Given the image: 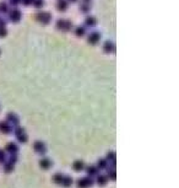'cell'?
Here are the masks:
<instances>
[{
  "mask_svg": "<svg viewBox=\"0 0 179 188\" xmlns=\"http://www.w3.org/2000/svg\"><path fill=\"white\" fill-rule=\"evenodd\" d=\"M14 133H15V135H16L17 140H19L20 143H26L27 140H28V137H27V134H26L25 129H23L22 127H17V128H14Z\"/></svg>",
  "mask_w": 179,
  "mask_h": 188,
  "instance_id": "cell-1",
  "label": "cell"
},
{
  "mask_svg": "<svg viewBox=\"0 0 179 188\" xmlns=\"http://www.w3.org/2000/svg\"><path fill=\"white\" fill-rule=\"evenodd\" d=\"M99 39H101V34L98 32H92V33H90L88 34V43H91V44H97L99 42Z\"/></svg>",
  "mask_w": 179,
  "mask_h": 188,
  "instance_id": "cell-10",
  "label": "cell"
},
{
  "mask_svg": "<svg viewBox=\"0 0 179 188\" xmlns=\"http://www.w3.org/2000/svg\"><path fill=\"white\" fill-rule=\"evenodd\" d=\"M37 20L42 23H44V25H47V23L50 22L52 15H50V13H47V11H42V13H39L37 15Z\"/></svg>",
  "mask_w": 179,
  "mask_h": 188,
  "instance_id": "cell-6",
  "label": "cell"
},
{
  "mask_svg": "<svg viewBox=\"0 0 179 188\" xmlns=\"http://www.w3.org/2000/svg\"><path fill=\"white\" fill-rule=\"evenodd\" d=\"M6 151L9 154H17V152H19V146L15 143H9L6 145Z\"/></svg>",
  "mask_w": 179,
  "mask_h": 188,
  "instance_id": "cell-13",
  "label": "cell"
},
{
  "mask_svg": "<svg viewBox=\"0 0 179 188\" xmlns=\"http://www.w3.org/2000/svg\"><path fill=\"white\" fill-rule=\"evenodd\" d=\"M9 8H8V4L5 3H0V13H8Z\"/></svg>",
  "mask_w": 179,
  "mask_h": 188,
  "instance_id": "cell-24",
  "label": "cell"
},
{
  "mask_svg": "<svg viewBox=\"0 0 179 188\" xmlns=\"http://www.w3.org/2000/svg\"><path fill=\"white\" fill-rule=\"evenodd\" d=\"M73 183H74V180L71 178L70 176L64 175V178H63V182H62V186H64V187H70Z\"/></svg>",
  "mask_w": 179,
  "mask_h": 188,
  "instance_id": "cell-18",
  "label": "cell"
},
{
  "mask_svg": "<svg viewBox=\"0 0 179 188\" xmlns=\"http://www.w3.org/2000/svg\"><path fill=\"white\" fill-rule=\"evenodd\" d=\"M10 21H13V22H19L21 20V17H22V14H21V11L20 10H17V9H13L10 11Z\"/></svg>",
  "mask_w": 179,
  "mask_h": 188,
  "instance_id": "cell-7",
  "label": "cell"
},
{
  "mask_svg": "<svg viewBox=\"0 0 179 188\" xmlns=\"http://www.w3.org/2000/svg\"><path fill=\"white\" fill-rule=\"evenodd\" d=\"M33 149H34V151L37 152V154H39V155H45V152H47V146H45V144L43 143V142H41V140H37V142H34V144H33Z\"/></svg>",
  "mask_w": 179,
  "mask_h": 188,
  "instance_id": "cell-3",
  "label": "cell"
},
{
  "mask_svg": "<svg viewBox=\"0 0 179 188\" xmlns=\"http://www.w3.org/2000/svg\"><path fill=\"white\" fill-rule=\"evenodd\" d=\"M96 23H97V20L94 19L93 16H88V17H86V20H85V26H87V27H93V26H96Z\"/></svg>",
  "mask_w": 179,
  "mask_h": 188,
  "instance_id": "cell-17",
  "label": "cell"
},
{
  "mask_svg": "<svg viewBox=\"0 0 179 188\" xmlns=\"http://www.w3.org/2000/svg\"><path fill=\"white\" fill-rule=\"evenodd\" d=\"M8 34V31L5 27H0V37H5Z\"/></svg>",
  "mask_w": 179,
  "mask_h": 188,
  "instance_id": "cell-29",
  "label": "cell"
},
{
  "mask_svg": "<svg viewBox=\"0 0 179 188\" xmlns=\"http://www.w3.org/2000/svg\"><path fill=\"white\" fill-rule=\"evenodd\" d=\"M57 8L59 11H65L68 8V3H66V0H58V3H57Z\"/></svg>",
  "mask_w": 179,
  "mask_h": 188,
  "instance_id": "cell-19",
  "label": "cell"
},
{
  "mask_svg": "<svg viewBox=\"0 0 179 188\" xmlns=\"http://www.w3.org/2000/svg\"><path fill=\"white\" fill-rule=\"evenodd\" d=\"M57 27L58 30H62V31H70L71 27H73V23H71L69 20H58L57 22Z\"/></svg>",
  "mask_w": 179,
  "mask_h": 188,
  "instance_id": "cell-4",
  "label": "cell"
},
{
  "mask_svg": "<svg viewBox=\"0 0 179 188\" xmlns=\"http://www.w3.org/2000/svg\"><path fill=\"white\" fill-rule=\"evenodd\" d=\"M63 178H64V175L63 173H55L54 176H53V182L57 184H62V182H63Z\"/></svg>",
  "mask_w": 179,
  "mask_h": 188,
  "instance_id": "cell-22",
  "label": "cell"
},
{
  "mask_svg": "<svg viewBox=\"0 0 179 188\" xmlns=\"http://www.w3.org/2000/svg\"><path fill=\"white\" fill-rule=\"evenodd\" d=\"M76 184H77V188H90L93 186V180L91 177H88V176H86V177L77 180Z\"/></svg>",
  "mask_w": 179,
  "mask_h": 188,
  "instance_id": "cell-2",
  "label": "cell"
},
{
  "mask_svg": "<svg viewBox=\"0 0 179 188\" xmlns=\"http://www.w3.org/2000/svg\"><path fill=\"white\" fill-rule=\"evenodd\" d=\"M96 167H97L98 170H106V168L109 167V163H108V161H107L106 159H99Z\"/></svg>",
  "mask_w": 179,
  "mask_h": 188,
  "instance_id": "cell-15",
  "label": "cell"
},
{
  "mask_svg": "<svg viewBox=\"0 0 179 188\" xmlns=\"http://www.w3.org/2000/svg\"><path fill=\"white\" fill-rule=\"evenodd\" d=\"M90 6H91V5L81 4L80 5V11H82V13H88V11H90Z\"/></svg>",
  "mask_w": 179,
  "mask_h": 188,
  "instance_id": "cell-26",
  "label": "cell"
},
{
  "mask_svg": "<svg viewBox=\"0 0 179 188\" xmlns=\"http://www.w3.org/2000/svg\"><path fill=\"white\" fill-rule=\"evenodd\" d=\"M85 32H86L85 26H79V27H76V30H75V33L77 37H82L83 34H85Z\"/></svg>",
  "mask_w": 179,
  "mask_h": 188,
  "instance_id": "cell-23",
  "label": "cell"
},
{
  "mask_svg": "<svg viewBox=\"0 0 179 188\" xmlns=\"http://www.w3.org/2000/svg\"><path fill=\"white\" fill-rule=\"evenodd\" d=\"M103 49L106 53H112V52H114V43L110 42V41H107V42H104L103 44Z\"/></svg>",
  "mask_w": 179,
  "mask_h": 188,
  "instance_id": "cell-14",
  "label": "cell"
},
{
  "mask_svg": "<svg viewBox=\"0 0 179 188\" xmlns=\"http://www.w3.org/2000/svg\"><path fill=\"white\" fill-rule=\"evenodd\" d=\"M6 122H8L13 128L20 127V118H19V117H17L15 113H9V114H8V118H6Z\"/></svg>",
  "mask_w": 179,
  "mask_h": 188,
  "instance_id": "cell-5",
  "label": "cell"
},
{
  "mask_svg": "<svg viewBox=\"0 0 179 188\" xmlns=\"http://www.w3.org/2000/svg\"><path fill=\"white\" fill-rule=\"evenodd\" d=\"M13 130H14V128L11 127L6 121H5V122H0V132H3L5 134H10V133H13Z\"/></svg>",
  "mask_w": 179,
  "mask_h": 188,
  "instance_id": "cell-9",
  "label": "cell"
},
{
  "mask_svg": "<svg viewBox=\"0 0 179 188\" xmlns=\"http://www.w3.org/2000/svg\"><path fill=\"white\" fill-rule=\"evenodd\" d=\"M9 161L13 162L14 165L17 162V154H10V157H9Z\"/></svg>",
  "mask_w": 179,
  "mask_h": 188,
  "instance_id": "cell-27",
  "label": "cell"
},
{
  "mask_svg": "<svg viewBox=\"0 0 179 188\" xmlns=\"http://www.w3.org/2000/svg\"><path fill=\"white\" fill-rule=\"evenodd\" d=\"M5 151H3L1 149H0V163H3V162H5Z\"/></svg>",
  "mask_w": 179,
  "mask_h": 188,
  "instance_id": "cell-28",
  "label": "cell"
},
{
  "mask_svg": "<svg viewBox=\"0 0 179 188\" xmlns=\"http://www.w3.org/2000/svg\"><path fill=\"white\" fill-rule=\"evenodd\" d=\"M21 3H23L25 5H28V4H32V0H21Z\"/></svg>",
  "mask_w": 179,
  "mask_h": 188,
  "instance_id": "cell-31",
  "label": "cell"
},
{
  "mask_svg": "<svg viewBox=\"0 0 179 188\" xmlns=\"http://www.w3.org/2000/svg\"><path fill=\"white\" fill-rule=\"evenodd\" d=\"M106 170H108V171H107V178H110L112 181H115V178H117V176H115V168H106Z\"/></svg>",
  "mask_w": 179,
  "mask_h": 188,
  "instance_id": "cell-21",
  "label": "cell"
},
{
  "mask_svg": "<svg viewBox=\"0 0 179 188\" xmlns=\"http://www.w3.org/2000/svg\"><path fill=\"white\" fill-rule=\"evenodd\" d=\"M73 168L76 172H81L82 170H85V162H83L82 160H76L73 163Z\"/></svg>",
  "mask_w": 179,
  "mask_h": 188,
  "instance_id": "cell-12",
  "label": "cell"
},
{
  "mask_svg": "<svg viewBox=\"0 0 179 188\" xmlns=\"http://www.w3.org/2000/svg\"><path fill=\"white\" fill-rule=\"evenodd\" d=\"M14 167H15V165L13 162H10V161H5L4 162V171L5 172H13L14 171Z\"/></svg>",
  "mask_w": 179,
  "mask_h": 188,
  "instance_id": "cell-20",
  "label": "cell"
},
{
  "mask_svg": "<svg viewBox=\"0 0 179 188\" xmlns=\"http://www.w3.org/2000/svg\"><path fill=\"white\" fill-rule=\"evenodd\" d=\"M32 4L34 5L36 8H42L43 6V4H44V1L43 0H32Z\"/></svg>",
  "mask_w": 179,
  "mask_h": 188,
  "instance_id": "cell-25",
  "label": "cell"
},
{
  "mask_svg": "<svg viewBox=\"0 0 179 188\" xmlns=\"http://www.w3.org/2000/svg\"><path fill=\"white\" fill-rule=\"evenodd\" d=\"M92 3V0H82V3L81 4H86V5H91Z\"/></svg>",
  "mask_w": 179,
  "mask_h": 188,
  "instance_id": "cell-30",
  "label": "cell"
},
{
  "mask_svg": "<svg viewBox=\"0 0 179 188\" xmlns=\"http://www.w3.org/2000/svg\"><path fill=\"white\" fill-rule=\"evenodd\" d=\"M98 171H99V170L96 167V166H94V165H91V166H88L87 168H86V172H87V176H88V177H97V176L99 175L98 173Z\"/></svg>",
  "mask_w": 179,
  "mask_h": 188,
  "instance_id": "cell-11",
  "label": "cell"
},
{
  "mask_svg": "<svg viewBox=\"0 0 179 188\" xmlns=\"http://www.w3.org/2000/svg\"><path fill=\"white\" fill-rule=\"evenodd\" d=\"M97 184L98 186H106L107 184V182H108V178H107V176L106 175H98L97 176Z\"/></svg>",
  "mask_w": 179,
  "mask_h": 188,
  "instance_id": "cell-16",
  "label": "cell"
},
{
  "mask_svg": "<svg viewBox=\"0 0 179 188\" xmlns=\"http://www.w3.org/2000/svg\"><path fill=\"white\" fill-rule=\"evenodd\" d=\"M39 166H41V168H43V170H49L53 166V162H52L50 159L43 156L39 160Z\"/></svg>",
  "mask_w": 179,
  "mask_h": 188,
  "instance_id": "cell-8",
  "label": "cell"
},
{
  "mask_svg": "<svg viewBox=\"0 0 179 188\" xmlns=\"http://www.w3.org/2000/svg\"><path fill=\"white\" fill-rule=\"evenodd\" d=\"M69 1H71V3H75V1H76V0H69Z\"/></svg>",
  "mask_w": 179,
  "mask_h": 188,
  "instance_id": "cell-33",
  "label": "cell"
},
{
  "mask_svg": "<svg viewBox=\"0 0 179 188\" xmlns=\"http://www.w3.org/2000/svg\"><path fill=\"white\" fill-rule=\"evenodd\" d=\"M10 3L13 5H17L19 3H21V0H10Z\"/></svg>",
  "mask_w": 179,
  "mask_h": 188,
  "instance_id": "cell-32",
  "label": "cell"
}]
</instances>
